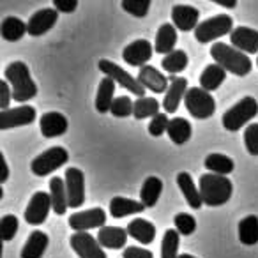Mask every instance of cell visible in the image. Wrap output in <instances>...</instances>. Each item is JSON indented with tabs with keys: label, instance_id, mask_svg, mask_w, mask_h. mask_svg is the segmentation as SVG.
Instances as JSON below:
<instances>
[{
	"label": "cell",
	"instance_id": "obj_1",
	"mask_svg": "<svg viewBox=\"0 0 258 258\" xmlns=\"http://www.w3.org/2000/svg\"><path fill=\"white\" fill-rule=\"evenodd\" d=\"M4 80L11 85L13 99L18 101V103H25V101L36 97L37 85L34 83L29 71V66L25 62H11L4 71Z\"/></svg>",
	"mask_w": 258,
	"mask_h": 258
},
{
	"label": "cell",
	"instance_id": "obj_2",
	"mask_svg": "<svg viewBox=\"0 0 258 258\" xmlns=\"http://www.w3.org/2000/svg\"><path fill=\"white\" fill-rule=\"evenodd\" d=\"M200 197L202 202L209 207H219L225 205L232 198L233 186L228 177L216 175V173H204L200 177Z\"/></svg>",
	"mask_w": 258,
	"mask_h": 258
},
{
	"label": "cell",
	"instance_id": "obj_3",
	"mask_svg": "<svg viewBox=\"0 0 258 258\" xmlns=\"http://www.w3.org/2000/svg\"><path fill=\"white\" fill-rule=\"evenodd\" d=\"M211 55L214 58V64L221 66L225 71H230L235 76H246L251 73L253 62L247 55L233 48L232 44L216 43L211 48Z\"/></svg>",
	"mask_w": 258,
	"mask_h": 258
},
{
	"label": "cell",
	"instance_id": "obj_4",
	"mask_svg": "<svg viewBox=\"0 0 258 258\" xmlns=\"http://www.w3.org/2000/svg\"><path fill=\"white\" fill-rule=\"evenodd\" d=\"M256 115H258L256 99L251 96H246L223 113L221 124L226 131H239L242 125H246L249 120H253Z\"/></svg>",
	"mask_w": 258,
	"mask_h": 258
},
{
	"label": "cell",
	"instance_id": "obj_5",
	"mask_svg": "<svg viewBox=\"0 0 258 258\" xmlns=\"http://www.w3.org/2000/svg\"><path fill=\"white\" fill-rule=\"evenodd\" d=\"M232 32H233L232 16L218 15V16H212V18H207L205 22H202L200 25L195 29V39H197L198 43L205 44Z\"/></svg>",
	"mask_w": 258,
	"mask_h": 258
},
{
	"label": "cell",
	"instance_id": "obj_6",
	"mask_svg": "<svg viewBox=\"0 0 258 258\" xmlns=\"http://www.w3.org/2000/svg\"><path fill=\"white\" fill-rule=\"evenodd\" d=\"M186 108L195 118H209L216 111V101L211 92L202 87H191L184 97Z\"/></svg>",
	"mask_w": 258,
	"mask_h": 258
},
{
	"label": "cell",
	"instance_id": "obj_7",
	"mask_svg": "<svg viewBox=\"0 0 258 258\" xmlns=\"http://www.w3.org/2000/svg\"><path fill=\"white\" fill-rule=\"evenodd\" d=\"M97 68H99V71L104 73V76L111 78L115 83H118L120 87L127 89L129 92L135 94L137 97H145V87L138 82V78L131 76L125 69H122L120 66L113 64V62L106 60V58H101L99 64H97Z\"/></svg>",
	"mask_w": 258,
	"mask_h": 258
},
{
	"label": "cell",
	"instance_id": "obj_8",
	"mask_svg": "<svg viewBox=\"0 0 258 258\" xmlns=\"http://www.w3.org/2000/svg\"><path fill=\"white\" fill-rule=\"evenodd\" d=\"M69 159V154L64 147H51L48 151H44L43 154H39L37 158L32 159L30 163V170L34 175L44 177L50 175L51 172H55L57 168L64 166Z\"/></svg>",
	"mask_w": 258,
	"mask_h": 258
},
{
	"label": "cell",
	"instance_id": "obj_9",
	"mask_svg": "<svg viewBox=\"0 0 258 258\" xmlns=\"http://www.w3.org/2000/svg\"><path fill=\"white\" fill-rule=\"evenodd\" d=\"M69 242L80 258H106V253L103 251L97 237L90 235L89 232H75Z\"/></svg>",
	"mask_w": 258,
	"mask_h": 258
},
{
	"label": "cell",
	"instance_id": "obj_10",
	"mask_svg": "<svg viewBox=\"0 0 258 258\" xmlns=\"http://www.w3.org/2000/svg\"><path fill=\"white\" fill-rule=\"evenodd\" d=\"M66 191H68V200H69V207L71 209H78L83 205L85 202V177L83 172L80 168H71L66 170Z\"/></svg>",
	"mask_w": 258,
	"mask_h": 258
},
{
	"label": "cell",
	"instance_id": "obj_11",
	"mask_svg": "<svg viewBox=\"0 0 258 258\" xmlns=\"http://www.w3.org/2000/svg\"><path fill=\"white\" fill-rule=\"evenodd\" d=\"M51 197L50 193H44V191H37L32 195L29 205L25 209V221L29 225H41V223L46 221L48 214L51 211Z\"/></svg>",
	"mask_w": 258,
	"mask_h": 258
},
{
	"label": "cell",
	"instance_id": "obj_12",
	"mask_svg": "<svg viewBox=\"0 0 258 258\" xmlns=\"http://www.w3.org/2000/svg\"><path fill=\"white\" fill-rule=\"evenodd\" d=\"M106 223V212L101 207H94L89 211L75 212L69 218V226L75 232H87L90 228H103Z\"/></svg>",
	"mask_w": 258,
	"mask_h": 258
},
{
	"label": "cell",
	"instance_id": "obj_13",
	"mask_svg": "<svg viewBox=\"0 0 258 258\" xmlns=\"http://www.w3.org/2000/svg\"><path fill=\"white\" fill-rule=\"evenodd\" d=\"M34 120H36V108L34 106H18L0 111V129L2 131L20 127V125H29Z\"/></svg>",
	"mask_w": 258,
	"mask_h": 258
},
{
	"label": "cell",
	"instance_id": "obj_14",
	"mask_svg": "<svg viewBox=\"0 0 258 258\" xmlns=\"http://www.w3.org/2000/svg\"><path fill=\"white\" fill-rule=\"evenodd\" d=\"M152 51H154V46H152L147 39H137L124 48L122 58H124L129 66H135V68L142 69V68H145L147 62L152 58Z\"/></svg>",
	"mask_w": 258,
	"mask_h": 258
},
{
	"label": "cell",
	"instance_id": "obj_15",
	"mask_svg": "<svg viewBox=\"0 0 258 258\" xmlns=\"http://www.w3.org/2000/svg\"><path fill=\"white\" fill-rule=\"evenodd\" d=\"M57 20H58L57 9L44 8V9H41V11L34 13V15L30 16L29 23H27V32L34 37L43 36V34H46L48 30L57 23Z\"/></svg>",
	"mask_w": 258,
	"mask_h": 258
},
{
	"label": "cell",
	"instance_id": "obj_16",
	"mask_svg": "<svg viewBox=\"0 0 258 258\" xmlns=\"http://www.w3.org/2000/svg\"><path fill=\"white\" fill-rule=\"evenodd\" d=\"M198 18H200V13L198 9H195L193 6L187 4H175L172 8V22L173 27H177L182 32H189V30H195L200 23H198Z\"/></svg>",
	"mask_w": 258,
	"mask_h": 258
},
{
	"label": "cell",
	"instance_id": "obj_17",
	"mask_svg": "<svg viewBox=\"0 0 258 258\" xmlns=\"http://www.w3.org/2000/svg\"><path fill=\"white\" fill-rule=\"evenodd\" d=\"M230 43L242 53H256L258 51V30L249 27H235L230 34Z\"/></svg>",
	"mask_w": 258,
	"mask_h": 258
},
{
	"label": "cell",
	"instance_id": "obj_18",
	"mask_svg": "<svg viewBox=\"0 0 258 258\" xmlns=\"http://www.w3.org/2000/svg\"><path fill=\"white\" fill-rule=\"evenodd\" d=\"M68 118L66 115L58 113V111H48L41 117L39 120V127L41 133L44 138H55V137H62V135L68 131Z\"/></svg>",
	"mask_w": 258,
	"mask_h": 258
},
{
	"label": "cell",
	"instance_id": "obj_19",
	"mask_svg": "<svg viewBox=\"0 0 258 258\" xmlns=\"http://www.w3.org/2000/svg\"><path fill=\"white\" fill-rule=\"evenodd\" d=\"M138 82H140L145 89L154 94L166 92L170 87L166 76L163 75L161 71H158L154 66H145V68H142L140 73H138Z\"/></svg>",
	"mask_w": 258,
	"mask_h": 258
},
{
	"label": "cell",
	"instance_id": "obj_20",
	"mask_svg": "<svg viewBox=\"0 0 258 258\" xmlns=\"http://www.w3.org/2000/svg\"><path fill=\"white\" fill-rule=\"evenodd\" d=\"M187 90H189L187 89V80L180 78V76H173V78L170 80V87L165 94V101H163V108H165V111H168V113L177 111V108H179L182 97H186Z\"/></svg>",
	"mask_w": 258,
	"mask_h": 258
},
{
	"label": "cell",
	"instance_id": "obj_21",
	"mask_svg": "<svg viewBox=\"0 0 258 258\" xmlns=\"http://www.w3.org/2000/svg\"><path fill=\"white\" fill-rule=\"evenodd\" d=\"M97 240L108 249H122L127 242V230L120 226H103L97 233Z\"/></svg>",
	"mask_w": 258,
	"mask_h": 258
},
{
	"label": "cell",
	"instance_id": "obj_22",
	"mask_svg": "<svg viewBox=\"0 0 258 258\" xmlns=\"http://www.w3.org/2000/svg\"><path fill=\"white\" fill-rule=\"evenodd\" d=\"M177 184H179L180 193L184 195V198H186L187 205H189L191 209H200L202 205H204L202 197H200V189L197 187V184H195L189 172H180L179 175H177Z\"/></svg>",
	"mask_w": 258,
	"mask_h": 258
},
{
	"label": "cell",
	"instance_id": "obj_23",
	"mask_svg": "<svg viewBox=\"0 0 258 258\" xmlns=\"http://www.w3.org/2000/svg\"><path fill=\"white\" fill-rule=\"evenodd\" d=\"M175 43H177L175 27L170 25V23H163L158 29V34H156V44H154L156 53H161L166 57L172 51H175Z\"/></svg>",
	"mask_w": 258,
	"mask_h": 258
},
{
	"label": "cell",
	"instance_id": "obj_24",
	"mask_svg": "<svg viewBox=\"0 0 258 258\" xmlns=\"http://www.w3.org/2000/svg\"><path fill=\"white\" fill-rule=\"evenodd\" d=\"M48 235L41 230H34L22 247V258H43L48 247Z\"/></svg>",
	"mask_w": 258,
	"mask_h": 258
},
{
	"label": "cell",
	"instance_id": "obj_25",
	"mask_svg": "<svg viewBox=\"0 0 258 258\" xmlns=\"http://www.w3.org/2000/svg\"><path fill=\"white\" fill-rule=\"evenodd\" d=\"M50 197H51V207L53 212L58 216H64L69 207L68 200V191H66V180L60 177H53L50 180Z\"/></svg>",
	"mask_w": 258,
	"mask_h": 258
},
{
	"label": "cell",
	"instance_id": "obj_26",
	"mask_svg": "<svg viewBox=\"0 0 258 258\" xmlns=\"http://www.w3.org/2000/svg\"><path fill=\"white\" fill-rule=\"evenodd\" d=\"M127 235L142 244H151L156 239V226L147 219L137 218L127 225Z\"/></svg>",
	"mask_w": 258,
	"mask_h": 258
},
{
	"label": "cell",
	"instance_id": "obj_27",
	"mask_svg": "<svg viewBox=\"0 0 258 258\" xmlns=\"http://www.w3.org/2000/svg\"><path fill=\"white\" fill-rule=\"evenodd\" d=\"M142 211H145V205L142 202L131 200V198L115 197L110 202V214L115 219L125 218V216H131V214H138Z\"/></svg>",
	"mask_w": 258,
	"mask_h": 258
},
{
	"label": "cell",
	"instance_id": "obj_28",
	"mask_svg": "<svg viewBox=\"0 0 258 258\" xmlns=\"http://www.w3.org/2000/svg\"><path fill=\"white\" fill-rule=\"evenodd\" d=\"M163 193V180L156 175H151L145 179L140 191V202L145 205V209H151L158 204L159 197Z\"/></svg>",
	"mask_w": 258,
	"mask_h": 258
},
{
	"label": "cell",
	"instance_id": "obj_29",
	"mask_svg": "<svg viewBox=\"0 0 258 258\" xmlns=\"http://www.w3.org/2000/svg\"><path fill=\"white\" fill-rule=\"evenodd\" d=\"M226 78V71L218 64H209L200 75V87L207 92H214Z\"/></svg>",
	"mask_w": 258,
	"mask_h": 258
},
{
	"label": "cell",
	"instance_id": "obj_30",
	"mask_svg": "<svg viewBox=\"0 0 258 258\" xmlns=\"http://www.w3.org/2000/svg\"><path fill=\"white\" fill-rule=\"evenodd\" d=\"M113 94H115V82L108 76H104L99 82L97 87V96H96V110L99 113H106L111 110V104H113Z\"/></svg>",
	"mask_w": 258,
	"mask_h": 258
},
{
	"label": "cell",
	"instance_id": "obj_31",
	"mask_svg": "<svg viewBox=\"0 0 258 258\" xmlns=\"http://www.w3.org/2000/svg\"><path fill=\"white\" fill-rule=\"evenodd\" d=\"M204 165H205V168L209 170V173H216V175H223V177L232 173L233 168H235V163H233L232 158H228V156H225V154H218V152L209 154L207 158H205Z\"/></svg>",
	"mask_w": 258,
	"mask_h": 258
},
{
	"label": "cell",
	"instance_id": "obj_32",
	"mask_svg": "<svg viewBox=\"0 0 258 258\" xmlns=\"http://www.w3.org/2000/svg\"><path fill=\"white\" fill-rule=\"evenodd\" d=\"M27 32V23L22 22L16 16H8V18L2 20V25H0V34L6 41H20Z\"/></svg>",
	"mask_w": 258,
	"mask_h": 258
},
{
	"label": "cell",
	"instance_id": "obj_33",
	"mask_svg": "<svg viewBox=\"0 0 258 258\" xmlns=\"http://www.w3.org/2000/svg\"><path fill=\"white\" fill-rule=\"evenodd\" d=\"M193 135V129H191V124L182 117H175L170 120L168 124V137L170 140L175 145H182L186 144L187 140Z\"/></svg>",
	"mask_w": 258,
	"mask_h": 258
},
{
	"label": "cell",
	"instance_id": "obj_34",
	"mask_svg": "<svg viewBox=\"0 0 258 258\" xmlns=\"http://www.w3.org/2000/svg\"><path fill=\"white\" fill-rule=\"evenodd\" d=\"M239 239L246 246H254L258 242V218L256 216H246L239 223Z\"/></svg>",
	"mask_w": 258,
	"mask_h": 258
},
{
	"label": "cell",
	"instance_id": "obj_35",
	"mask_svg": "<svg viewBox=\"0 0 258 258\" xmlns=\"http://www.w3.org/2000/svg\"><path fill=\"white\" fill-rule=\"evenodd\" d=\"M187 62H189V58H187V53L184 50H175L172 51L170 55H166L165 58L161 60V68L165 69L166 73H170V75H179L180 71H184V69L187 68Z\"/></svg>",
	"mask_w": 258,
	"mask_h": 258
},
{
	"label": "cell",
	"instance_id": "obj_36",
	"mask_svg": "<svg viewBox=\"0 0 258 258\" xmlns=\"http://www.w3.org/2000/svg\"><path fill=\"white\" fill-rule=\"evenodd\" d=\"M159 113V103L156 97H138L135 101V118L138 120H144V118L152 117L154 118L156 115Z\"/></svg>",
	"mask_w": 258,
	"mask_h": 258
},
{
	"label": "cell",
	"instance_id": "obj_37",
	"mask_svg": "<svg viewBox=\"0 0 258 258\" xmlns=\"http://www.w3.org/2000/svg\"><path fill=\"white\" fill-rule=\"evenodd\" d=\"M180 233L175 228H170L163 235L161 242V258H179Z\"/></svg>",
	"mask_w": 258,
	"mask_h": 258
},
{
	"label": "cell",
	"instance_id": "obj_38",
	"mask_svg": "<svg viewBox=\"0 0 258 258\" xmlns=\"http://www.w3.org/2000/svg\"><path fill=\"white\" fill-rule=\"evenodd\" d=\"M173 225H175V230L180 235H191L197 230V219L187 212H179L173 218Z\"/></svg>",
	"mask_w": 258,
	"mask_h": 258
},
{
	"label": "cell",
	"instance_id": "obj_39",
	"mask_svg": "<svg viewBox=\"0 0 258 258\" xmlns=\"http://www.w3.org/2000/svg\"><path fill=\"white\" fill-rule=\"evenodd\" d=\"M133 111H135V103L131 101V97L120 96V97H115L110 113H113L118 118H124L129 117V115H133Z\"/></svg>",
	"mask_w": 258,
	"mask_h": 258
},
{
	"label": "cell",
	"instance_id": "obj_40",
	"mask_svg": "<svg viewBox=\"0 0 258 258\" xmlns=\"http://www.w3.org/2000/svg\"><path fill=\"white\" fill-rule=\"evenodd\" d=\"M120 6L125 13L137 16V18L147 16L149 9H151V2H149V0H124Z\"/></svg>",
	"mask_w": 258,
	"mask_h": 258
},
{
	"label": "cell",
	"instance_id": "obj_41",
	"mask_svg": "<svg viewBox=\"0 0 258 258\" xmlns=\"http://www.w3.org/2000/svg\"><path fill=\"white\" fill-rule=\"evenodd\" d=\"M18 232V218L13 214H6L0 219V233H2V239L8 242Z\"/></svg>",
	"mask_w": 258,
	"mask_h": 258
},
{
	"label": "cell",
	"instance_id": "obj_42",
	"mask_svg": "<svg viewBox=\"0 0 258 258\" xmlns=\"http://www.w3.org/2000/svg\"><path fill=\"white\" fill-rule=\"evenodd\" d=\"M244 145L251 156H258V124H249L244 129Z\"/></svg>",
	"mask_w": 258,
	"mask_h": 258
},
{
	"label": "cell",
	"instance_id": "obj_43",
	"mask_svg": "<svg viewBox=\"0 0 258 258\" xmlns=\"http://www.w3.org/2000/svg\"><path fill=\"white\" fill-rule=\"evenodd\" d=\"M168 117L166 113H158L149 124V135L151 137H161L163 133H168Z\"/></svg>",
	"mask_w": 258,
	"mask_h": 258
},
{
	"label": "cell",
	"instance_id": "obj_44",
	"mask_svg": "<svg viewBox=\"0 0 258 258\" xmlns=\"http://www.w3.org/2000/svg\"><path fill=\"white\" fill-rule=\"evenodd\" d=\"M122 258H154L152 251L144 249L140 246H127L122 253Z\"/></svg>",
	"mask_w": 258,
	"mask_h": 258
},
{
	"label": "cell",
	"instance_id": "obj_45",
	"mask_svg": "<svg viewBox=\"0 0 258 258\" xmlns=\"http://www.w3.org/2000/svg\"><path fill=\"white\" fill-rule=\"evenodd\" d=\"M0 92H2V97H0V108H2V111L9 110V103H11V99H13V89L6 80L0 82Z\"/></svg>",
	"mask_w": 258,
	"mask_h": 258
},
{
	"label": "cell",
	"instance_id": "obj_46",
	"mask_svg": "<svg viewBox=\"0 0 258 258\" xmlns=\"http://www.w3.org/2000/svg\"><path fill=\"white\" fill-rule=\"evenodd\" d=\"M53 8L58 13H75L76 8H78V2L76 0H55Z\"/></svg>",
	"mask_w": 258,
	"mask_h": 258
},
{
	"label": "cell",
	"instance_id": "obj_47",
	"mask_svg": "<svg viewBox=\"0 0 258 258\" xmlns=\"http://www.w3.org/2000/svg\"><path fill=\"white\" fill-rule=\"evenodd\" d=\"M0 159H2V177H0V182H6L9 177V165H8V159H6L4 154H0Z\"/></svg>",
	"mask_w": 258,
	"mask_h": 258
},
{
	"label": "cell",
	"instance_id": "obj_48",
	"mask_svg": "<svg viewBox=\"0 0 258 258\" xmlns=\"http://www.w3.org/2000/svg\"><path fill=\"white\" fill-rule=\"evenodd\" d=\"M216 4H218V6H223V8L232 9V8H235V6H237V2H221V0H218Z\"/></svg>",
	"mask_w": 258,
	"mask_h": 258
},
{
	"label": "cell",
	"instance_id": "obj_49",
	"mask_svg": "<svg viewBox=\"0 0 258 258\" xmlns=\"http://www.w3.org/2000/svg\"><path fill=\"white\" fill-rule=\"evenodd\" d=\"M179 258H197V256H193V254H187V253H182V254H179Z\"/></svg>",
	"mask_w": 258,
	"mask_h": 258
},
{
	"label": "cell",
	"instance_id": "obj_50",
	"mask_svg": "<svg viewBox=\"0 0 258 258\" xmlns=\"http://www.w3.org/2000/svg\"><path fill=\"white\" fill-rule=\"evenodd\" d=\"M256 64H258V58H256Z\"/></svg>",
	"mask_w": 258,
	"mask_h": 258
}]
</instances>
